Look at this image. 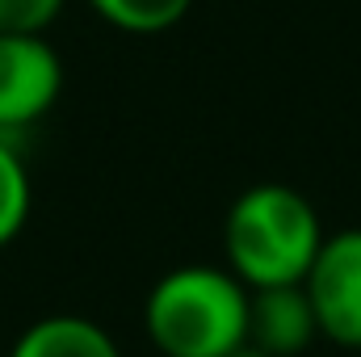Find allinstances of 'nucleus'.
<instances>
[{
  "label": "nucleus",
  "mask_w": 361,
  "mask_h": 357,
  "mask_svg": "<svg viewBox=\"0 0 361 357\" xmlns=\"http://www.w3.org/2000/svg\"><path fill=\"white\" fill-rule=\"evenodd\" d=\"M324 244L319 210L294 185L265 181L244 189L223 223L227 269L248 286H298Z\"/></svg>",
  "instance_id": "nucleus-1"
},
{
  "label": "nucleus",
  "mask_w": 361,
  "mask_h": 357,
  "mask_svg": "<svg viewBox=\"0 0 361 357\" xmlns=\"http://www.w3.org/2000/svg\"><path fill=\"white\" fill-rule=\"evenodd\" d=\"M143 328L164 357H227L248 341V286L227 265H177L152 286Z\"/></svg>",
  "instance_id": "nucleus-2"
},
{
  "label": "nucleus",
  "mask_w": 361,
  "mask_h": 357,
  "mask_svg": "<svg viewBox=\"0 0 361 357\" xmlns=\"http://www.w3.org/2000/svg\"><path fill=\"white\" fill-rule=\"evenodd\" d=\"M302 290L315 307L319 337L341 349H361V227L324 236Z\"/></svg>",
  "instance_id": "nucleus-3"
},
{
  "label": "nucleus",
  "mask_w": 361,
  "mask_h": 357,
  "mask_svg": "<svg viewBox=\"0 0 361 357\" xmlns=\"http://www.w3.org/2000/svg\"><path fill=\"white\" fill-rule=\"evenodd\" d=\"M63 92V59L42 34H0V135L51 114Z\"/></svg>",
  "instance_id": "nucleus-4"
},
{
  "label": "nucleus",
  "mask_w": 361,
  "mask_h": 357,
  "mask_svg": "<svg viewBox=\"0 0 361 357\" xmlns=\"http://www.w3.org/2000/svg\"><path fill=\"white\" fill-rule=\"evenodd\" d=\"M315 337H319V320L302 282L248 290V341L252 345H261L273 357H298L315 345Z\"/></svg>",
  "instance_id": "nucleus-5"
},
{
  "label": "nucleus",
  "mask_w": 361,
  "mask_h": 357,
  "mask_svg": "<svg viewBox=\"0 0 361 357\" xmlns=\"http://www.w3.org/2000/svg\"><path fill=\"white\" fill-rule=\"evenodd\" d=\"M8 357H122V349L85 315H42L13 341Z\"/></svg>",
  "instance_id": "nucleus-6"
},
{
  "label": "nucleus",
  "mask_w": 361,
  "mask_h": 357,
  "mask_svg": "<svg viewBox=\"0 0 361 357\" xmlns=\"http://www.w3.org/2000/svg\"><path fill=\"white\" fill-rule=\"evenodd\" d=\"M89 8L126 34H164L193 8V0H89Z\"/></svg>",
  "instance_id": "nucleus-7"
},
{
  "label": "nucleus",
  "mask_w": 361,
  "mask_h": 357,
  "mask_svg": "<svg viewBox=\"0 0 361 357\" xmlns=\"http://www.w3.org/2000/svg\"><path fill=\"white\" fill-rule=\"evenodd\" d=\"M30 202H34V189H30L25 160L0 135V248H8L21 236V227L30 219Z\"/></svg>",
  "instance_id": "nucleus-8"
},
{
  "label": "nucleus",
  "mask_w": 361,
  "mask_h": 357,
  "mask_svg": "<svg viewBox=\"0 0 361 357\" xmlns=\"http://www.w3.org/2000/svg\"><path fill=\"white\" fill-rule=\"evenodd\" d=\"M68 0H0V34H47Z\"/></svg>",
  "instance_id": "nucleus-9"
},
{
  "label": "nucleus",
  "mask_w": 361,
  "mask_h": 357,
  "mask_svg": "<svg viewBox=\"0 0 361 357\" xmlns=\"http://www.w3.org/2000/svg\"><path fill=\"white\" fill-rule=\"evenodd\" d=\"M227 357H273V353H265V349H261V345H252V341H244L240 349H231Z\"/></svg>",
  "instance_id": "nucleus-10"
}]
</instances>
